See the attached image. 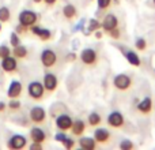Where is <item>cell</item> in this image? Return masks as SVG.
Segmentation results:
<instances>
[{
  "label": "cell",
  "mask_w": 155,
  "mask_h": 150,
  "mask_svg": "<svg viewBox=\"0 0 155 150\" xmlns=\"http://www.w3.org/2000/svg\"><path fill=\"white\" fill-rule=\"evenodd\" d=\"M113 85H114V87L117 89V90L125 91L132 86V78L127 74H118V75H116L114 79H113Z\"/></svg>",
  "instance_id": "cell-1"
},
{
  "label": "cell",
  "mask_w": 155,
  "mask_h": 150,
  "mask_svg": "<svg viewBox=\"0 0 155 150\" xmlns=\"http://www.w3.org/2000/svg\"><path fill=\"white\" fill-rule=\"evenodd\" d=\"M27 93L31 97L33 100H41L44 97V93H45V87H44V83L38 82V80H34V82L29 83V87H27Z\"/></svg>",
  "instance_id": "cell-2"
},
{
  "label": "cell",
  "mask_w": 155,
  "mask_h": 150,
  "mask_svg": "<svg viewBox=\"0 0 155 150\" xmlns=\"http://www.w3.org/2000/svg\"><path fill=\"white\" fill-rule=\"evenodd\" d=\"M80 60H82V63H84L86 66L95 64L97 60H98L97 51L93 48H84L82 52H80Z\"/></svg>",
  "instance_id": "cell-3"
},
{
  "label": "cell",
  "mask_w": 155,
  "mask_h": 150,
  "mask_svg": "<svg viewBox=\"0 0 155 150\" xmlns=\"http://www.w3.org/2000/svg\"><path fill=\"white\" fill-rule=\"evenodd\" d=\"M18 19H19V23L21 25H23V26H26V27H30V26H33V25H35L38 16H37V14L33 12V11L25 10L19 14Z\"/></svg>",
  "instance_id": "cell-4"
},
{
  "label": "cell",
  "mask_w": 155,
  "mask_h": 150,
  "mask_svg": "<svg viewBox=\"0 0 155 150\" xmlns=\"http://www.w3.org/2000/svg\"><path fill=\"white\" fill-rule=\"evenodd\" d=\"M41 63H42V66L46 68L53 67L57 63V55L54 53L52 49H45V51L41 53Z\"/></svg>",
  "instance_id": "cell-5"
},
{
  "label": "cell",
  "mask_w": 155,
  "mask_h": 150,
  "mask_svg": "<svg viewBox=\"0 0 155 150\" xmlns=\"http://www.w3.org/2000/svg\"><path fill=\"white\" fill-rule=\"evenodd\" d=\"M125 123V119H124V115L118 111H114V112L109 113L107 116V124L113 128H121Z\"/></svg>",
  "instance_id": "cell-6"
},
{
  "label": "cell",
  "mask_w": 155,
  "mask_h": 150,
  "mask_svg": "<svg viewBox=\"0 0 155 150\" xmlns=\"http://www.w3.org/2000/svg\"><path fill=\"white\" fill-rule=\"evenodd\" d=\"M72 118L67 113H63V115H59L56 118V127L60 130V131H68L72 127Z\"/></svg>",
  "instance_id": "cell-7"
},
{
  "label": "cell",
  "mask_w": 155,
  "mask_h": 150,
  "mask_svg": "<svg viewBox=\"0 0 155 150\" xmlns=\"http://www.w3.org/2000/svg\"><path fill=\"white\" fill-rule=\"evenodd\" d=\"M45 119H46V112L42 107H33L30 109V120L33 123H37V124L44 123Z\"/></svg>",
  "instance_id": "cell-8"
},
{
  "label": "cell",
  "mask_w": 155,
  "mask_h": 150,
  "mask_svg": "<svg viewBox=\"0 0 155 150\" xmlns=\"http://www.w3.org/2000/svg\"><path fill=\"white\" fill-rule=\"evenodd\" d=\"M117 26H118V19L114 14H107L104 18V21L101 22V27L104 29V32H107V33H109L110 30L116 29Z\"/></svg>",
  "instance_id": "cell-9"
},
{
  "label": "cell",
  "mask_w": 155,
  "mask_h": 150,
  "mask_svg": "<svg viewBox=\"0 0 155 150\" xmlns=\"http://www.w3.org/2000/svg\"><path fill=\"white\" fill-rule=\"evenodd\" d=\"M57 85H59V80H57V77L54 74H45V77H44V87H45L46 91H49V93H52V91H54L57 89Z\"/></svg>",
  "instance_id": "cell-10"
},
{
  "label": "cell",
  "mask_w": 155,
  "mask_h": 150,
  "mask_svg": "<svg viewBox=\"0 0 155 150\" xmlns=\"http://www.w3.org/2000/svg\"><path fill=\"white\" fill-rule=\"evenodd\" d=\"M2 68L3 71H5V73H14V71L16 70V67H18V62H16V57L14 56H7V57H3L2 59Z\"/></svg>",
  "instance_id": "cell-11"
},
{
  "label": "cell",
  "mask_w": 155,
  "mask_h": 150,
  "mask_svg": "<svg viewBox=\"0 0 155 150\" xmlns=\"http://www.w3.org/2000/svg\"><path fill=\"white\" fill-rule=\"evenodd\" d=\"M26 145H27V139L23 135H19V134L14 135V137L8 141V148H11V149L19 150V149H23Z\"/></svg>",
  "instance_id": "cell-12"
},
{
  "label": "cell",
  "mask_w": 155,
  "mask_h": 150,
  "mask_svg": "<svg viewBox=\"0 0 155 150\" xmlns=\"http://www.w3.org/2000/svg\"><path fill=\"white\" fill-rule=\"evenodd\" d=\"M30 32H31L33 34H35L37 37H40V40H42V41H48V40H51V37H52V33L49 29H42V27L35 26V25L30 26Z\"/></svg>",
  "instance_id": "cell-13"
},
{
  "label": "cell",
  "mask_w": 155,
  "mask_h": 150,
  "mask_svg": "<svg viewBox=\"0 0 155 150\" xmlns=\"http://www.w3.org/2000/svg\"><path fill=\"white\" fill-rule=\"evenodd\" d=\"M94 139L97 141V143H106L110 139V132L106 128H95L94 130Z\"/></svg>",
  "instance_id": "cell-14"
},
{
  "label": "cell",
  "mask_w": 155,
  "mask_h": 150,
  "mask_svg": "<svg viewBox=\"0 0 155 150\" xmlns=\"http://www.w3.org/2000/svg\"><path fill=\"white\" fill-rule=\"evenodd\" d=\"M22 93V83L19 80H12L8 86V91H7V96L11 98H18Z\"/></svg>",
  "instance_id": "cell-15"
},
{
  "label": "cell",
  "mask_w": 155,
  "mask_h": 150,
  "mask_svg": "<svg viewBox=\"0 0 155 150\" xmlns=\"http://www.w3.org/2000/svg\"><path fill=\"white\" fill-rule=\"evenodd\" d=\"M137 111H139L140 113H143V115L151 113V111H153V100H151L150 97H144V98L137 104Z\"/></svg>",
  "instance_id": "cell-16"
},
{
  "label": "cell",
  "mask_w": 155,
  "mask_h": 150,
  "mask_svg": "<svg viewBox=\"0 0 155 150\" xmlns=\"http://www.w3.org/2000/svg\"><path fill=\"white\" fill-rule=\"evenodd\" d=\"M30 138L33 142H38V143H44L46 139V134L44 132V130H41L40 127H33L30 130Z\"/></svg>",
  "instance_id": "cell-17"
},
{
  "label": "cell",
  "mask_w": 155,
  "mask_h": 150,
  "mask_svg": "<svg viewBox=\"0 0 155 150\" xmlns=\"http://www.w3.org/2000/svg\"><path fill=\"white\" fill-rule=\"evenodd\" d=\"M79 145L84 150H94L97 148V141L90 137H82L79 139Z\"/></svg>",
  "instance_id": "cell-18"
},
{
  "label": "cell",
  "mask_w": 155,
  "mask_h": 150,
  "mask_svg": "<svg viewBox=\"0 0 155 150\" xmlns=\"http://www.w3.org/2000/svg\"><path fill=\"white\" fill-rule=\"evenodd\" d=\"M71 131H72V134L75 137H82V134L86 131V123L83 120H75L72 123Z\"/></svg>",
  "instance_id": "cell-19"
},
{
  "label": "cell",
  "mask_w": 155,
  "mask_h": 150,
  "mask_svg": "<svg viewBox=\"0 0 155 150\" xmlns=\"http://www.w3.org/2000/svg\"><path fill=\"white\" fill-rule=\"evenodd\" d=\"M124 56L127 57V60H128V63L131 66H135V67H139L140 66V57H139V55H137L136 52L127 51V52H124Z\"/></svg>",
  "instance_id": "cell-20"
},
{
  "label": "cell",
  "mask_w": 155,
  "mask_h": 150,
  "mask_svg": "<svg viewBox=\"0 0 155 150\" xmlns=\"http://www.w3.org/2000/svg\"><path fill=\"white\" fill-rule=\"evenodd\" d=\"M63 15H64V18H67V19H74L78 15L76 7L74 4L64 5V7H63Z\"/></svg>",
  "instance_id": "cell-21"
},
{
  "label": "cell",
  "mask_w": 155,
  "mask_h": 150,
  "mask_svg": "<svg viewBox=\"0 0 155 150\" xmlns=\"http://www.w3.org/2000/svg\"><path fill=\"white\" fill-rule=\"evenodd\" d=\"M12 55H14V57H16V59H25V57L27 56V49H26V46L21 45V44H19L18 46H14Z\"/></svg>",
  "instance_id": "cell-22"
},
{
  "label": "cell",
  "mask_w": 155,
  "mask_h": 150,
  "mask_svg": "<svg viewBox=\"0 0 155 150\" xmlns=\"http://www.w3.org/2000/svg\"><path fill=\"white\" fill-rule=\"evenodd\" d=\"M87 120H88V124H90L91 127H97V126H99V124H101L102 118H101V115H99V113L91 112L90 115H88Z\"/></svg>",
  "instance_id": "cell-23"
},
{
  "label": "cell",
  "mask_w": 155,
  "mask_h": 150,
  "mask_svg": "<svg viewBox=\"0 0 155 150\" xmlns=\"http://www.w3.org/2000/svg\"><path fill=\"white\" fill-rule=\"evenodd\" d=\"M11 12L7 7H2L0 8V22H8L10 21Z\"/></svg>",
  "instance_id": "cell-24"
},
{
  "label": "cell",
  "mask_w": 155,
  "mask_h": 150,
  "mask_svg": "<svg viewBox=\"0 0 155 150\" xmlns=\"http://www.w3.org/2000/svg\"><path fill=\"white\" fill-rule=\"evenodd\" d=\"M118 146H120L121 150H132V149L135 148V143L132 142L131 139H123Z\"/></svg>",
  "instance_id": "cell-25"
},
{
  "label": "cell",
  "mask_w": 155,
  "mask_h": 150,
  "mask_svg": "<svg viewBox=\"0 0 155 150\" xmlns=\"http://www.w3.org/2000/svg\"><path fill=\"white\" fill-rule=\"evenodd\" d=\"M101 29V22H98L97 19H90V22H88V29L90 32H95V30Z\"/></svg>",
  "instance_id": "cell-26"
},
{
  "label": "cell",
  "mask_w": 155,
  "mask_h": 150,
  "mask_svg": "<svg viewBox=\"0 0 155 150\" xmlns=\"http://www.w3.org/2000/svg\"><path fill=\"white\" fill-rule=\"evenodd\" d=\"M10 43L12 46H18L19 44H21V38H19V36L16 32H12L10 34Z\"/></svg>",
  "instance_id": "cell-27"
},
{
  "label": "cell",
  "mask_w": 155,
  "mask_h": 150,
  "mask_svg": "<svg viewBox=\"0 0 155 150\" xmlns=\"http://www.w3.org/2000/svg\"><path fill=\"white\" fill-rule=\"evenodd\" d=\"M135 46H136L137 51H144L147 48V41L144 38H137L136 43H135Z\"/></svg>",
  "instance_id": "cell-28"
},
{
  "label": "cell",
  "mask_w": 155,
  "mask_h": 150,
  "mask_svg": "<svg viewBox=\"0 0 155 150\" xmlns=\"http://www.w3.org/2000/svg\"><path fill=\"white\" fill-rule=\"evenodd\" d=\"M7 107L10 108L11 111H18L19 108H21V102H19V100H18V98H11L10 104H8Z\"/></svg>",
  "instance_id": "cell-29"
},
{
  "label": "cell",
  "mask_w": 155,
  "mask_h": 150,
  "mask_svg": "<svg viewBox=\"0 0 155 150\" xmlns=\"http://www.w3.org/2000/svg\"><path fill=\"white\" fill-rule=\"evenodd\" d=\"M11 55V49L8 45H0V57H7Z\"/></svg>",
  "instance_id": "cell-30"
},
{
  "label": "cell",
  "mask_w": 155,
  "mask_h": 150,
  "mask_svg": "<svg viewBox=\"0 0 155 150\" xmlns=\"http://www.w3.org/2000/svg\"><path fill=\"white\" fill-rule=\"evenodd\" d=\"M97 4H98L99 10H106L112 4V0H97Z\"/></svg>",
  "instance_id": "cell-31"
},
{
  "label": "cell",
  "mask_w": 155,
  "mask_h": 150,
  "mask_svg": "<svg viewBox=\"0 0 155 150\" xmlns=\"http://www.w3.org/2000/svg\"><path fill=\"white\" fill-rule=\"evenodd\" d=\"M61 143L64 145V148H65V149H72L74 146H75V141H74L72 138H68V137L65 138V139Z\"/></svg>",
  "instance_id": "cell-32"
},
{
  "label": "cell",
  "mask_w": 155,
  "mask_h": 150,
  "mask_svg": "<svg viewBox=\"0 0 155 150\" xmlns=\"http://www.w3.org/2000/svg\"><path fill=\"white\" fill-rule=\"evenodd\" d=\"M109 34H110V37H112V38H114V40H118V38H120V30H118V27H116V29L110 30Z\"/></svg>",
  "instance_id": "cell-33"
},
{
  "label": "cell",
  "mask_w": 155,
  "mask_h": 150,
  "mask_svg": "<svg viewBox=\"0 0 155 150\" xmlns=\"http://www.w3.org/2000/svg\"><path fill=\"white\" fill-rule=\"evenodd\" d=\"M67 138V135L64 134V131H61V132H57L56 135H54V139L57 141V142H63V141Z\"/></svg>",
  "instance_id": "cell-34"
},
{
  "label": "cell",
  "mask_w": 155,
  "mask_h": 150,
  "mask_svg": "<svg viewBox=\"0 0 155 150\" xmlns=\"http://www.w3.org/2000/svg\"><path fill=\"white\" fill-rule=\"evenodd\" d=\"M31 150H41L42 149V143H38V142H33L31 146H30Z\"/></svg>",
  "instance_id": "cell-35"
},
{
  "label": "cell",
  "mask_w": 155,
  "mask_h": 150,
  "mask_svg": "<svg viewBox=\"0 0 155 150\" xmlns=\"http://www.w3.org/2000/svg\"><path fill=\"white\" fill-rule=\"evenodd\" d=\"M26 30H27V27H26V26H23V25H21V23H19L18 26H16L15 32L19 34V33H25V32H26Z\"/></svg>",
  "instance_id": "cell-36"
},
{
  "label": "cell",
  "mask_w": 155,
  "mask_h": 150,
  "mask_svg": "<svg viewBox=\"0 0 155 150\" xmlns=\"http://www.w3.org/2000/svg\"><path fill=\"white\" fill-rule=\"evenodd\" d=\"M75 59H76V55L74 53V52H72V53H68L67 57H65V60H67V62H74Z\"/></svg>",
  "instance_id": "cell-37"
},
{
  "label": "cell",
  "mask_w": 155,
  "mask_h": 150,
  "mask_svg": "<svg viewBox=\"0 0 155 150\" xmlns=\"http://www.w3.org/2000/svg\"><path fill=\"white\" fill-rule=\"evenodd\" d=\"M5 107H7V105H5V104H4V102H3V101H0V112H4Z\"/></svg>",
  "instance_id": "cell-38"
},
{
  "label": "cell",
  "mask_w": 155,
  "mask_h": 150,
  "mask_svg": "<svg viewBox=\"0 0 155 150\" xmlns=\"http://www.w3.org/2000/svg\"><path fill=\"white\" fill-rule=\"evenodd\" d=\"M44 2H45V3H46V4H48V5H53V4H54V3H56V2H57V0H44Z\"/></svg>",
  "instance_id": "cell-39"
},
{
  "label": "cell",
  "mask_w": 155,
  "mask_h": 150,
  "mask_svg": "<svg viewBox=\"0 0 155 150\" xmlns=\"http://www.w3.org/2000/svg\"><path fill=\"white\" fill-rule=\"evenodd\" d=\"M95 37H97V38H101V37H102V32H101L99 29L95 30Z\"/></svg>",
  "instance_id": "cell-40"
},
{
  "label": "cell",
  "mask_w": 155,
  "mask_h": 150,
  "mask_svg": "<svg viewBox=\"0 0 155 150\" xmlns=\"http://www.w3.org/2000/svg\"><path fill=\"white\" fill-rule=\"evenodd\" d=\"M34 3H41V2H44V0H33Z\"/></svg>",
  "instance_id": "cell-41"
},
{
  "label": "cell",
  "mask_w": 155,
  "mask_h": 150,
  "mask_svg": "<svg viewBox=\"0 0 155 150\" xmlns=\"http://www.w3.org/2000/svg\"><path fill=\"white\" fill-rule=\"evenodd\" d=\"M0 30H2V25H0Z\"/></svg>",
  "instance_id": "cell-42"
},
{
  "label": "cell",
  "mask_w": 155,
  "mask_h": 150,
  "mask_svg": "<svg viewBox=\"0 0 155 150\" xmlns=\"http://www.w3.org/2000/svg\"><path fill=\"white\" fill-rule=\"evenodd\" d=\"M153 2H154V4H155V0H153Z\"/></svg>",
  "instance_id": "cell-43"
}]
</instances>
